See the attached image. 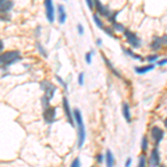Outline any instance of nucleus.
<instances>
[{"label": "nucleus", "mask_w": 167, "mask_h": 167, "mask_svg": "<svg viewBox=\"0 0 167 167\" xmlns=\"http://www.w3.org/2000/svg\"><path fill=\"white\" fill-rule=\"evenodd\" d=\"M74 118L77 125V129H78V147L81 148L84 143H85V138H86V130H85V126H84V122H82V116L79 109H74Z\"/></svg>", "instance_id": "1"}, {"label": "nucleus", "mask_w": 167, "mask_h": 167, "mask_svg": "<svg viewBox=\"0 0 167 167\" xmlns=\"http://www.w3.org/2000/svg\"><path fill=\"white\" fill-rule=\"evenodd\" d=\"M20 52L17 50H11V51H6L4 54H1V57H0V60H1V66L2 68L4 67H8L15 64L16 61L20 60Z\"/></svg>", "instance_id": "2"}, {"label": "nucleus", "mask_w": 167, "mask_h": 167, "mask_svg": "<svg viewBox=\"0 0 167 167\" xmlns=\"http://www.w3.org/2000/svg\"><path fill=\"white\" fill-rule=\"evenodd\" d=\"M40 89L45 91V96H47L51 100L54 95H55L56 90H57V87L50 81L42 80L40 81Z\"/></svg>", "instance_id": "3"}, {"label": "nucleus", "mask_w": 167, "mask_h": 167, "mask_svg": "<svg viewBox=\"0 0 167 167\" xmlns=\"http://www.w3.org/2000/svg\"><path fill=\"white\" fill-rule=\"evenodd\" d=\"M124 35L126 37V40L128 41V44L132 46L133 48H139V47H140L142 41L137 37L136 34H134V32L130 30H126L124 32Z\"/></svg>", "instance_id": "4"}, {"label": "nucleus", "mask_w": 167, "mask_h": 167, "mask_svg": "<svg viewBox=\"0 0 167 167\" xmlns=\"http://www.w3.org/2000/svg\"><path fill=\"white\" fill-rule=\"evenodd\" d=\"M62 107H64V110H65V115H66V118L68 123L70 124L72 127H75V118H74V114H71V110H70V107H69V102H68V99H67L66 97H64L62 98Z\"/></svg>", "instance_id": "5"}, {"label": "nucleus", "mask_w": 167, "mask_h": 167, "mask_svg": "<svg viewBox=\"0 0 167 167\" xmlns=\"http://www.w3.org/2000/svg\"><path fill=\"white\" fill-rule=\"evenodd\" d=\"M45 7H46V17H47V20L49 21L50 24H52L55 21V10H54L52 1L46 0Z\"/></svg>", "instance_id": "6"}, {"label": "nucleus", "mask_w": 167, "mask_h": 167, "mask_svg": "<svg viewBox=\"0 0 167 167\" xmlns=\"http://www.w3.org/2000/svg\"><path fill=\"white\" fill-rule=\"evenodd\" d=\"M44 119L47 124H51L56 120V108L49 107L44 110Z\"/></svg>", "instance_id": "7"}, {"label": "nucleus", "mask_w": 167, "mask_h": 167, "mask_svg": "<svg viewBox=\"0 0 167 167\" xmlns=\"http://www.w3.org/2000/svg\"><path fill=\"white\" fill-rule=\"evenodd\" d=\"M152 137L153 139H154V142L156 145H158L159 143L163 140V138H164V132H163V129H161L159 127H153L152 128Z\"/></svg>", "instance_id": "8"}, {"label": "nucleus", "mask_w": 167, "mask_h": 167, "mask_svg": "<svg viewBox=\"0 0 167 167\" xmlns=\"http://www.w3.org/2000/svg\"><path fill=\"white\" fill-rule=\"evenodd\" d=\"M95 7H96V10L99 15L104 16V17H108V18H109V16H110V10L108 9V7H107V6H104L100 1L96 0V1H95Z\"/></svg>", "instance_id": "9"}, {"label": "nucleus", "mask_w": 167, "mask_h": 167, "mask_svg": "<svg viewBox=\"0 0 167 167\" xmlns=\"http://www.w3.org/2000/svg\"><path fill=\"white\" fill-rule=\"evenodd\" d=\"M159 164H161V158H159L158 149L154 148L152 154H151V157H149V165H151V167H158Z\"/></svg>", "instance_id": "10"}, {"label": "nucleus", "mask_w": 167, "mask_h": 167, "mask_svg": "<svg viewBox=\"0 0 167 167\" xmlns=\"http://www.w3.org/2000/svg\"><path fill=\"white\" fill-rule=\"evenodd\" d=\"M66 18H67V14H66V11H65L64 6L59 5L58 6V21H59V24H61V25L65 24Z\"/></svg>", "instance_id": "11"}, {"label": "nucleus", "mask_w": 167, "mask_h": 167, "mask_svg": "<svg viewBox=\"0 0 167 167\" xmlns=\"http://www.w3.org/2000/svg\"><path fill=\"white\" fill-rule=\"evenodd\" d=\"M154 68H155V65L149 64V65H145V66L142 67H135V71H136L137 74H139V75H143L145 72H148L149 70H153Z\"/></svg>", "instance_id": "12"}, {"label": "nucleus", "mask_w": 167, "mask_h": 167, "mask_svg": "<svg viewBox=\"0 0 167 167\" xmlns=\"http://www.w3.org/2000/svg\"><path fill=\"white\" fill-rule=\"evenodd\" d=\"M14 7V2L12 1H0V8H1V12H9L11 10V8Z\"/></svg>", "instance_id": "13"}, {"label": "nucleus", "mask_w": 167, "mask_h": 167, "mask_svg": "<svg viewBox=\"0 0 167 167\" xmlns=\"http://www.w3.org/2000/svg\"><path fill=\"white\" fill-rule=\"evenodd\" d=\"M164 44H165V41L163 39V37L162 38H161V37H155V38H154V41L152 42L151 46H152L153 50H157V49H159Z\"/></svg>", "instance_id": "14"}, {"label": "nucleus", "mask_w": 167, "mask_h": 167, "mask_svg": "<svg viewBox=\"0 0 167 167\" xmlns=\"http://www.w3.org/2000/svg\"><path fill=\"white\" fill-rule=\"evenodd\" d=\"M123 115L125 117L127 123L132 122V117H130V111H129V105L127 102H124L123 104Z\"/></svg>", "instance_id": "15"}, {"label": "nucleus", "mask_w": 167, "mask_h": 167, "mask_svg": "<svg viewBox=\"0 0 167 167\" xmlns=\"http://www.w3.org/2000/svg\"><path fill=\"white\" fill-rule=\"evenodd\" d=\"M106 166L107 167H114V156L110 149H107L106 152Z\"/></svg>", "instance_id": "16"}, {"label": "nucleus", "mask_w": 167, "mask_h": 167, "mask_svg": "<svg viewBox=\"0 0 167 167\" xmlns=\"http://www.w3.org/2000/svg\"><path fill=\"white\" fill-rule=\"evenodd\" d=\"M125 50V52H126L127 55L128 56H130L132 58H134V59H137V60H144V58H143L142 56H139V55H137V54H135V52H133L130 49H124Z\"/></svg>", "instance_id": "17"}, {"label": "nucleus", "mask_w": 167, "mask_h": 167, "mask_svg": "<svg viewBox=\"0 0 167 167\" xmlns=\"http://www.w3.org/2000/svg\"><path fill=\"white\" fill-rule=\"evenodd\" d=\"M49 101H50V99L48 98L47 96H44L41 97V104H42V107H44V109H47V108H49Z\"/></svg>", "instance_id": "18"}, {"label": "nucleus", "mask_w": 167, "mask_h": 167, "mask_svg": "<svg viewBox=\"0 0 167 167\" xmlns=\"http://www.w3.org/2000/svg\"><path fill=\"white\" fill-rule=\"evenodd\" d=\"M36 47H37V49H38V51L40 52V55H42L44 57H47V51L44 49V47H42V45L41 44H39V42H36Z\"/></svg>", "instance_id": "19"}, {"label": "nucleus", "mask_w": 167, "mask_h": 167, "mask_svg": "<svg viewBox=\"0 0 167 167\" xmlns=\"http://www.w3.org/2000/svg\"><path fill=\"white\" fill-rule=\"evenodd\" d=\"M113 28L117 31H123V32H125L126 29L124 28V26L122 24H118V22H115V24H113Z\"/></svg>", "instance_id": "20"}, {"label": "nucleus", "mask_w": 167, "mask_h": 167, "mask_svg": "<svg viewBox=\"0 0 167 167\" xmlns=\"http://www.w3.org/2000/svg\"><path fill=\"white\" fill-rule=\"evenodd\" d=\"M102 58H104V60H105V62H106V64H107V66L109 67V68H110L111 70H113V72H114V75H116V76L119 77V74L117 72V70H116V69H115V68H114V67L111 66V65H110V61L108 60V59H107V58H106V57H105V56H102Z\"/></svg>", "instance_id": "21"}, {"label": "nucleus", "mask_w": 167, "mask_h": 167, "mask_svg": "<svg viewBox=\"0 0 167 167\" xmlns=\"http://www.w3.org/2000/svg\"><path fill=\"white\" fill-rule=\"evenodd\" d=\"M92 19H94V21L96 22V25L98 26V27H99L100 29H104V25H102V21H101L100 19H99V17H98V16H97V15H94V16H92Z\"/></svg>", "instance_id": "22"}, {"label": "nucleus", "mask_w": 167, "mask_h": 167, "mask_svg": "<svg viewBox=\"0 0 167 167\" xmlns=\"http://www.w3.org/2000/svg\"><path fill=\"white\" fill-rule=\"evenodd\" d=\"M147 147H148V139L146 136H144L142 139V149L145 152V151H147Z\"/></svg>", "instance_id": "23"}, {"label": "nucleus", "mask_w": 167, "mask_h": 167, "mask_svg": "<svg viewBox=\"0 0 167 167\" xmlns=\"http://www.w3.org/2000/svg\"><path fill=\"white\" fill-rule=\"evenodd\" d=\"M55 77H56V79L59 81V84H60L61 86L64 87V88H65V89L67 90V89H68V86H67V84L65 82V80H64V79H62V78H61L60 76H58V75H56Z\"/></svg>", "instance_id": "24"}, {"label": "nucleus", "mask_w": 167, "mask_h": 167, "mask_svg": "<svg viewBox=\"0 0 167 167\" xmlns=\"http://www.w3.org/2000/svg\"><path fill=\"white\" fill-rule=\"evenodd\" d=\"M95 54V51L94 50H90L89 52H87L86 55H85V59H86V62L87 64H91V56Z\"/></svg>", "instance_id": "25"}, {"label": "nucleus", "mask_w": 167, "mask_h": 167, "mask_svg": "<svg viewBox=\"0 0 167 167\" xmlns=\"http://www.w3.org/2000/svg\"><path fill=\"white\" fill-rule=\"evenodd\" d=\"M118 14H119V11H115V12H113V14L109 16V19H108V20L110 21V22H113V24H115V22H116V17H117Z\"/></svg>", "instance_id": "26"}, {"label": "nucleus", "mask_w": 167, "mask_h": 167, "mask_svg": "<svg viewBox=\"0 0 167 167\" xmlns=\"http://www.w3.org/2000/svg\"><path fill=\"white\" fill-rule=\"evenodd\" d=\"M137 167H146V159H145V156L139 157V162H138V166Z\"/></svg>", "instance_id": "27"}, {"label": "nucleus", "mask_w": 167, "mask_h": 167, "mask_svg": "<svg viewBox=\"0 0 167 167\" xmlns=\"http://www.w3.org/2000/svg\"><path fill=\"white\" fill-rule=\"evenodd\" d=\"M147 61L149 62H153V61H156L158 59V55H153V56H147Z\"/></svg>", "instance_id": "28"}, {"label": "nucleus", "mask_w": 167, "mask_h": 167, "mask_svg": "<svg viewBox=\"0 0 167 167\" xmlns=\"http://www.w3.org/2000/svg\"><path fill=\"white\" fill-rule=\"evenodd\" d=\"M70 167H80V162H79V158H75L72 163H71Z\"/></svg>", "instance_id": "29"}, {"label": "nucleus", "mask_w": 167, "mask_h": 167, "mask_svg": "<svg viewBox=\"0 0 167 167\" xmlns=\"http://www.w3.org/2000/svg\"><path fill=\"white\" fill-rule=\"evenodd\" d=\"M104 30L106 31V34L109 36V37H115L114 34H113V29H111V28H109V27H104Z\"/></svg>", "instance_id": "30"}, {"label": "nucleus", "mask_w": 167, "mask_h": 167, "mask_svg": "<svg viewBox=\"0 0 167 167\" xmlns=\"http://www.w3.org/2000/svg\"><path fill=\"white\" fill-rule=\"evenodd\" d=\"M78 84L82 86L84 85V72H80L79 74V76H78Z\"/></svg>", "instance_id": "31"}, {"label": "nucleus", "mask_w": 167, "mask_h": 167, "mask_svg": "<svg viewBox=\"0 0 167 167\" xmlns=\"http://www.w3.org/2000/svg\"><path fill=\"white\" fill-rule=\"evenodd\" d=\"M88 7H89V9L90 10H94V6H95V1H91V0H87L86 1Z\"/></svg>", "instance_id": "32"}, {"label": "nucleus", "mask_w": 167, "mask_h": 167, "mask_svg": "<svg viewBox=\"0 0 167 167\" xmlns=\"http://www.w3.org/2000/svg\"><path fill=\"white\" fill-rule=\"evenodd\" d=\"M96 158H97V163H98V164H101L102 161H104V156H102V154H98Z\"/></svg>", "instance_id": "33"}, {"label": "nucleus", "mask_w": 167, "mask_h": 167, "mask_svg": "<svg viewBox=\"0 0 167 167\" xmlns=\"http://www.w3.org/2000/svg\"><path fill=\"white\" fill-rule=\"evenodd\" d=\"M77 29H78V34H79V35H82V34H84V27H82L80 24H78Z\"/></svg>", "instance_id": "34"}, {"label": "nucleus", "mask_w": 167, "mask_h": 167, "mask_svg": "<svg viewBox=\"0 0 167 167\" xmlns=\"http://www.w3.org/2000/svg\"><path fill=\"white\" fill-rule=\"evenodd\" d=\"M165 64H167V58H164V59H162V60H159L157 62L158 66H164Z\"/></svg>", "instance_id": "35"}, {"label": "nucleus", "mask_w": 167, "mask_h": 167, "mask_svg": "<svg viewBox=\"0 0 167 167\" xmlns=\"http://www.w3.org/2000/svg\"><path fill=\"white\" fill-rule=\"evenodd\" d=\"M130 164H132V158L128 157V158L126 159V163H125V167H129L130 166Z\"/></svg>", "instance_id": "36"}, {"label": "nucleus", "mask_w": 167, "mask_h": 167, "mask_svg": "<svg viewBox=\"0 0 167 167\" xmlns=\"http://www.w3.org/2000/svg\"><path fill=\"white\" fill-rule=\"evenodd\" d=\"M0 49H1V50H2V49H4V41L2 40H0Z\"/></svg>", "instance_id": "37"}, {"label": "nucleus", "mask_w": 167, "mask_h": 167, "mask_svg": "<svg viewBox=\"0 0 167 167\" xmlns=\"http://www.w3.org/2000/svg\"><path fill=\"white\" fill-rule=\"evenodd\" d=\"M101 42H102V41H101V39H97V45H98V46H100Z\"/></svg>", "instance_id": "38"}, {"label": "nucleus", "mask_w": 167, "mask_h": 167, "mask_svg": "<svg viewBox=\"0 0 167 167\" xmlns=\"http://www.w3.org/2000/svg\"><path fill=\"white\" fill-rule=\"evenodd\" d=\"M164 124H165V126L167 127V117H166V119H165V122H164Z\"/></svg>", "instance_id": "39"}, {"label": "nucleus", "mask_w": 167, "mask_h": 167, "mask_svg": "<svg viewBox=\"0 0 167 167\" xmlns=\"http://www.w3.org/2000/svg\"><path fill=\"white\" fill-rule=\"evenodd\" d=\"M161 167H166V166H161Z\"/></svg>", "instance_id": "40"}, {"label": "nucleus", "mask_w": 167, "mask_h": 167, "mask_svg": "<svg viewBox=\"0 0 167 167\" xmlns=\"http://www.w3.org/2000/svg\"><path fill=\"white\" fill-rule=\"evenodd\" d=\"M91 167H94V166H91Z\"/></svg>", "instance_id": "41"}]
</instances>
